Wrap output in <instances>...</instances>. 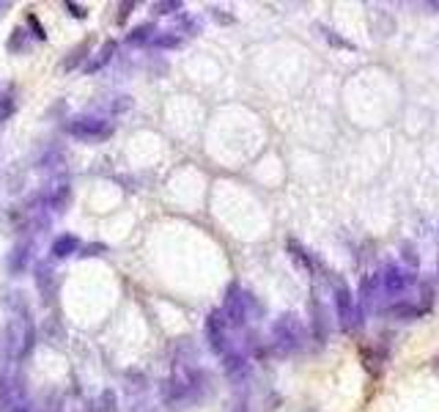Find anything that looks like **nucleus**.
Wrapping results in <instances>:
<instances>
[{"instance_id":"f257e3e1","label":"nucleus","mask_w":439,"mask_h":412,"mask_svg":"<svg viewBox=\"0 0 439 412\" xmlns=\"http://www.w3.org/2000/svg\"><path fill=\"white\" fill-rule=\"evenodd\" d=\"M272 354L277 357H286V354H291L296 352L302 344H305V327H302V322L294 316V313H283L277 322L272 325Z\"/></svg>"},{"instance_id":"f03ea898","label":"nucleus","mask_w":439,"mask_h":412,"mask_svg":"<svg viewBox=\"0 0 439 412\" xmlns=\"http://www.w3.org/2000/svg\"><path fill=\"white\" fill-rule=\"evenodd\" d=\"M63 129H66V135H72L74 141H83V143H99L113 135V124L99 116H74L63 124Z\"/></svg>"},{"instance_id":"7ed1b4c3","label":"nucleus","mask_w":439,"mask_h":412,"mask_svg":"<svg viewBox=\"0 0 439 412\" xmlns=\"http://www.w3.org/2000/svg\"><path fill=\"white\" fill-rule=\"evenodd\" d=\"M335 316L343 332H357L362 327V308L357 305V300L352 297V291L338 281L335 286Z\"/></svg>"},{"instance_id":"20e7f679","label":"nucleus","mask_w":439,"mask_h":412,"mask_svg":"<svg viewBox=\"0 0 439 412\" xmlns=\"http://www.w3.org/2000/svg\"><path fill=\"white\" fill-rule=\"evenodd\" d=\"M223 316L228 322V327H242L245 319L250 316L248 313V294L239 288V283H230L226 288V297H223Z\"/></svg>"},{"instance_id":"39448f33","label":"nucleus","mask_w":439,"mask_h":412,"mask_svg":"<svg viewBox=\"0 0 439 412\" xmlns=\"http://www.w3.org/2000/svg\"><path fill=\"white\" fill-rule=\"evenodd\" d=\"M206 341H209L211 352L220 354V357H226V354L230 352L228 322H226L223 310H211L209 313V319H206Z\"/></svg>"},{"instance_id":"423d86ee","label":"nucleus","mask_w":439,"mask_h":412,"mask_svg":"<svg viewBox=\"0 0 439 412\" xmlns=\"http://www.w3.org/2000/svg\"><path fill=\"white\" fill-rule=\"evenodd\" d=\"M412 283H415V272L398 267V264H390V267H384V272H382V288L387 294H393V297L404 294Z\"/></svg>"},{"instance_id":"0eeeda50","label":"nucleus","mask_w":439,"mask_h":412,"mask_svg":"<svg viewBox=\"0 0 439 412\" xmlns=\"http://www.w3.org/2000/svg\"><path fill=\"white\" fill-rule=\"evenodd\" d=\"M36 288H39L44 303H52L55 294H58V275H55V269L50 264H44V261L36 264Z\"/></svg>"},{"instance_id":"6e6552de","label":"nucleus","mask_w":439,"mask_h":412,"mask_svg":"<svg viewBox=\"0 0 439 412\" xmlns=\"http://www.w3.org/2000/svg\"><path fill=\"white\" fill-rule=\"evenodd\" d=\"M223 371H226V376H228L233 385H245L248 376H250V366H248V360L239 352H228L223 357Z\"/></svg>"},{"instance_id":"1a4fd4ad","label":"nucleus","mask_w":439,"mask_h":412,"mask_svg":"<svg viewBox=\"0 0 439 412\" xmlns=\"http://www.w3.org/2000/svg\"><path fill=\"white\" fill-rule=\"evenodd\" d=\"M30 250H33V242H30V239H22V242H17V245L11 247V253H9V259H6L11 275H22V272L28 269L30 259H33Z\"/></svg>"},{"instance_id":"9d476101","label":"nucleus","mask_w":439,"mask_h":412,"mask_svg":"<svg viewBox=\"0 0 439 412\" xmlns=\"http://www.w3.org/2000/svg\"><path fill=\"white\" fill-rule=\"evenodd\" d=\"M116 47H118L116 41L107 39L105 44H102V47L94 53V58H88V61H85V72H88V75H96V72H102L107 63L113 61V55H116Z\"/></svg>"},{"instance_id":"9b49d317","label":"nucleus","mask_w":439,"mask_h":412,"mask_svg":"<svg viewBox=\"0 0 439 412\" xmlns=\"http://www.w3.org/2000/svg\"><path fill=\"white\" fill-rule=\"evenodd\" d=\"M72 201V187L69 182H55V185L47 190V195H44V204L50 206V209H55V212H63L66 206Z\"/></svg>"},{"instance_id":"f8f14e48","label":"nucleus","mask_w":439,"mask_h":412,"mask_svg":"<svg viewBox=\"0 0 439 412\" xmlns=\"http://www.w3.org/2000/svg\"><path fill=\"white\" fill-rule=\"evenodd\" d=\"M80 250V239L74 237V234H61L52 247H50V253H52V259H69V256H74Z\"/></svg>"},{"instance_id":"ddd939ff","label":"nucleus","mask_w":439,"mask_h":412,"mask_svg":"<svg viewBox=\"0 0 439 412\" xmlns=\"http://www.w3.org/2000/svg\"><path fill=\"white\" fill-rule=\"evenodd\" d=\"M154 33H157V28H154L151 22H143V25H138V28H132V31L126 33V44H129V47H140V44H146V41H154Z\"/></svg>"},{"instance_id":"4468645a","label":"nucleus","mask_w":439,"mask_h":412,"mask_svg":"<svg viewBox=\"0 0 439 412\" xmlns=\"http://www.w3.org/2000/svg\"><path fill=\"white\" fill-rule=\"evenodd\" d=\"M379 286H382V275L362 278V283H360V300H362L365 305H374V300H377V294H379Z\"/></svg>"},{"instance_id":"2eb2a0df","label":"nucleus","mask_w":439,"mask_h":412,"mask_svg":"<svg viewBox=\"0 0 439 412\" xmlns=\"http://www.w3.org/2000/svg\"><path fill=\"white\" fill-rule=\"evenodd\" d=\"M289 253H291V259L294 261H296V264H299V267H305L308 269V272H313L316 269V261H313V256H308V250H305V247L299 245V242H296V239H289Z\"/></svg>"},{"instance_id":"dca6fc26","label":"nucleus","mask_w":439,"mask_h":412,"mask_svg":"<svg viewBox=\"0 0 439 412\" xmlns=\"http://www.w3.org/2000/svg\"><path fill=\"white\" fill-rule=\"evenodd\" d=\"M423 310L418 308V305H412V303H396V305H390L387 308V316H393V319H418Z\"/></svg>"},{"instance_id":"f3484780","label":"nucleus","mask_w":439,"mask_h":412,"mask_svg":"<svg viewBox=\"0 0 439 412\" xmlns=\"http://www.w3.org/2000/svg\"><path fill=\"white\" fill-rule=\"evenodd\" d=\"M311 313H313V335L318 341L327 338V319H324V310L318 305V300H311Z\"/></svg>"},{"instance_id":"a211bd4d","label":"nucleus","mask_w":439,"mask_h":412,"mask_svg":"<svg viewBox=\"0 0 439 412\" xmlns=\"http://www.w3.org/2000/svg\"><path fill=\"white\" fill-rule=\"evenodd\" d=\"M30 50V39H28V31L25 28H14L11 39H9V53H25Z\"/></svg>"},{"instance_id":"6ab92c4d","label":"nucleus","mask_w":439,"mask_h":412,"mask_svg":"<svg viewBox=\"0 0 439 412\" xmlns=\"http://www.w3.org/2000/svg\"><path fill=\"white\" fill-rule=\"evenodd\" d=\"M88 50H91V41L85 39L83 44H77V47H74V50L69 53V58H66V61H63L61 66L66 69V72H72V69H74V66H77V63H80V61L85 58V53H88Z\"/></svg>"},{"instance_id":"aec40b11","label":"nucleus","mask_w":439,"mask_h":412,"mask_svg":"<svg viewBox=\"0 0 439 412\" xmlns=\"http://www.w3.org/2000/svg\"><path fill=\"white\" fill-rule=\"evenodd\" d=\"M151 44H154L157 50H176V47H182V36H179V33H173V31H167V33L154 36Z\"/></svg>"},{"instance_id":"412c9836","label":"nucleus","mask_w":439,"mask_h":412,"mask_svg":"<svg viewBox=\"0 0 439 412\" xmlns=\"http://www.w3.org/2000/svg\"><path fill=\"white\" fill-rule=\"evenodd\" d=\"M182 9H184L182 0H162V3H154V6H151V11H154V14H162V17H165V14H176V11H182Z\"/></svg>"},{"instance_id":"4be33fe9","label":"nucleus","mask_w":439,"mask_h":412,"mask_svg":"<svg viewBox=\"0 0 439 412\" xmlns=\"http://www.w3.org/2000/svg\"><path fill=\"white\" fill-rule=\"evenodd\" d=\"M28 28H30V36L36 41H47V31H44V25L36 14H28Z\"/></svg>"},{"instance_id":"5701e85b","label":"nucleus","mask_w":439,"mask_h":412,"mask_svg":"<svg viewBox=\"0 0 439 412\" xmlns=\"http://www.w3.org/2000/svg\"><path fill=\"white\" fill-rule=\"evenodd\" d=\"M63 401H61V393H50L47 396V401H42V410L39 412H61Z\"/></svg>"},{"instance_id":"b1692460","label":"nucleus","mask_w":439,"mask_h":412,"mask_svg":"<svg viewBox=\"0 0 439 412\" xmlns=\"http://www.w3.org/2000/svg\"><path fill=\"white\" fill-rule=\"evenodd\" d=\"M63 9H66V11L72 14V17H77V20H85V17H88V9H85L83 3H74V0H66V3H63Z\"/></svg>"},{"instance_id":"393cba45","label":"nucleus","mask_w":439,"mask_h":412,"mask_svg":"<svg viewBox=\"0 0 439 412\" xmlns=\"http://www.w3.org/2000/svg\"><path fill=\"white\" fill-rule=\"evenodd\" d=\"M107 247L102 242H91V245H83L80 247V253L77 256H83V259H94V256H102Z\"/></svg>"},{"instance_id":"a878e982","label":"nucleus","mask_w":439,"mask_h":412,"mask_svg":"<svg viewBox=\"0 0 439 412\" xmlns=\"http://www.w3.org/2000/svg\"><path fill=\"white\" fill-rule=\"evenodd\" d=\"M14 113V99L9 94H0V121H6Z\"/></svg>"},{"instance_id":"bb28decb","label":"nucleus","mask_w":439,"mask_h":412,"mask_svg":"<svg viewBox=\"0 0 439 412\" xmlns=\"http://www.w3.org/2000/svg\"><path fill=\"white\" fill-rule=\"evenodd\" d=\"M99 410L102 412H116V393L105 391L99 396Z\"/></svg>"},{"instance_id":"cd10ccee","label":"nucleus","mask_w":439,"mask_h":412,"mask_svg":"<svg viewBox=\"0 0 439 412\" xmlns=\"http://www.w3.org/2000/svg\"><path fill=\"white\" fill-rule=\"evenodd\" d=\"M431 303H434V288H431V283H423V305H420V310L426 313L431 308Z\"/></svg>"},{"instance_id":"c85d7f7f","label":"nucleus","mask_w":439,"mask_h":412,"mask_svg":"<svg viewBox=\"0 0 439 412\" xmlns=\"http://www.w3.org/2000/svg\"><path fill=\"white\" fill-rule=\"evenodd\" d=\"M401 253H404V259H406V264H409V267H418V256H415V247L409 245V242H404V245H401Z\"/></svg>"},{"instance_id":"c756f323","label":"nucleus","mask_w":439,"mask_h":412,"mask_svg":"<svg viewBox=\"0 0 439 412\" xmlns=\"http://www.w3.org/2000/svg\"><path fill=\"white\" fill-rule=\"evenodd\" d=\"M135 6H138L135 0H124V3H118V22H124L126 17L135 11Z\"/></svg>"},{"instance_id":"7c9ffc66","label":"nucleus","mask_w":439,"mask_h":412,"mask_svg":"<svg viewBox=\"0 0 439 412\" xmlns=\"http://www.w3.org/2000/svg\"><path fill=\"white\" fill-rule=\"evenodd\" d=\"M211 11H214V20L223 22V25H226V22H233V17H230V14H223L220 9H211Z\"/></svg>"},{"instance_id":"2f4dec72","label":"nucleus","mask_w":439,"mask_h":412,"mask_svg":"<svg viewBox=\"0 0 439 412\" xmlns=\"http://www.w3.org/2000/svg\"><path fill=\"white\" fill-rule=\"evenodd\" d=\"M236 412H248V404H245V401H239V404H236Z\"/></svg>"},{"instance_id":"473e14b6","label":"nucleus","mask_w":439,"mask_h":412,"mask_svg":"<svg viewBox=\"0 0 439 412\" xmlns=\"http://www.w3.org/2000/svg\"><path fill=\"white\" fill-rule=\"evenodd\" d=\"M3 9H9V3H0V11H3Z\"/></svg>"},{"instance_id":"72a5a7b5","label":"nucleus","mask_w":439,"mask_h":412,"mask_svg":"<svg viewBox=\"0 0 439 412\" xmlns=\"http://www.w3.org/2000/svg\"><path fill=\"white\" fill-rule=\"evenodd\" d=\"M437 371H439V357H437Z\"/></svg>"},{"instance_id":"f704fd0d","label":"nucleus","mask_w":439,"mask_h":412,"mask_svg":"<svg viewBox=\"0 0 439 412\" xmlns=\"http://www.w3.org/2000/svg\"><path fill=\"white\" fill-rule=\"evenodd\" d=\"M437 269H439V261H437Z\"/></svg>"}]
</instances>
